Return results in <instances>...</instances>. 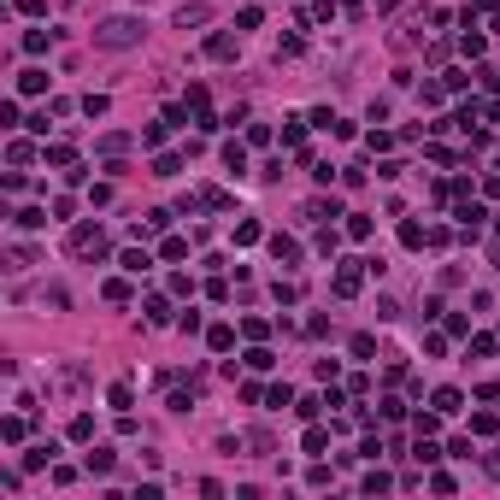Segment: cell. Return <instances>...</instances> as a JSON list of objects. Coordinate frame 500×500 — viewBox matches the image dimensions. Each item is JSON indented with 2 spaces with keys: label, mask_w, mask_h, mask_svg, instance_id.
Returning a JSON list of instances; mask_svg holds the SVG:
<instances>
[{
  "label": "cell",
  "mask_w": 500,
  "mask_h": 500,
  "mask_svg": "<svg viewBox=\"0 0 500 500\" xmlns=\"http://www.w3.org/2000/svg\"><path fill=\"white\" fill-rule=\"evenodd\" d=\"M347 235H353V241H365V235H371V218H365V212H347Z\"/></svg>",
  "instance_id": "9c48e42d"
},
{
  "label": "cell",
  "mask_w": 500,
  "mask_h": 500,
  "mask_svg": "<svg viewBox=\"0 0 500 500\" xmlns=\"http://www.w3.org/2000/svg\"><path fill=\"white\" fill-rule=\"evenodd\" d=\"M359 265H365V259H347V265L336 271V294H341V300H347V294H359Z\"/></svg>",
  "instance_id": "3957f363"
},
{
  "label": "cell",
  "mask_w": 500,
  "mask_h": 500,
  "mask_svg": "<svg viewBox=\"0 0 500 500\" xmlns=\"http://www.w3.org/2000/svg\"><path fill=\"white\" fill-rule=\"evenodd\" d=\"M271 253H277V259H282V265H294V259H300V248H294L289 235H271Z\"/></svg>",
  "instance_id": "5b68a950"
},
{
  "label": "cell",
  "mask_w": 500,
  "mask_h": 500,
  "mask_svg": "<svg viewBox=\"0 0 500 500\" xmlns=\"http://www.w3.org/2000/svg\"><path fill=\"white\" fill-rule=\"evenodd\" d=\"M71 159H77L71 142H53V147H47V165H71Z\"/></svg>",
  "instance_id": "4fadbf2b"
},
{
  "label": "cell",
  "mask_w": 500,
  "mask_h": 500,
  "mask_svg": "<svg viewBox=\"0 0 500 500\" xmlns=\"http://www.w3.org/2000/svg\"><path fill=\"white\" fill-rule=\"evenodd\" d=\"M147 265H153V259H147V248H130V253H124V271H130V277H142Z\"/></svg>",
  "instance_id": "52a82bcc"
},
{
  "label": "cell",
  "mask_w": 500,
  "mask_h": 500,
  "mask_svg": "<svg viewBox=\"0 0 500 500\" xmlns=\"http://www.w3.org/2000/svg\"><path fill=\"white\" fill-rule=\"evenodd\" d=\"M488 471H495V477H500V453H495V459H488Z\"/></svg>",
  "instance_id": "d6986e66"
},
{
  "label": "cell",
  "mask_w": 500,
  "mask_h": 500,
  "mask_svg": "<svg viewBox=\"0 0 500 500\" xmlns=\"http://www.w3.org/2000/svg\"><path fill=\"white\" fill-rule=\"evenodd\" d=\"M71 253H83V259L94 253V259H101V253H106V230H101V224H77V230H71Z\"/></svg>",
  "instance_id": "7a4b0ae2"
},
{
  "label": "cell",
  "mask_w": 500,
  "mask_h": 500,
  "mask_svg": "<svg viewBox=\"0 0 500 500\" xmlns=\"http://www.w3.org/2000/svg\"><path fill=\"white\" fill-rule=\"evenodd\" d=\"M12 224H18V230H42V224H47V212H42V206H24Z\"/></svg>",
  "instance_id": "277c9868"
},
{
  "label": "cell",
  "mask_w": 500,
  "mask_h": 500,
  "mask_svg": "<svg viewBox=\"0 0 500 500\" xmlns=\"http://www.w3.org/2000/svg\"><path fill=\"white\" fill-rule=\"evenodd\" d=\"M206 53H212V59H235V42H230V36H212V42H206Z\"/></svg>",
  "instance_id": "30bf717a"
},
{
  "label": "cell",
  "mask_w": 500,
  "mask_h": 500,
  "mask_svg": "<svg viewBox=\"0 0 500 500\" xmlns=\"http://www.w3.org/2000/svg\"><path fill=\"white\" fill-rule=\"evenodd\" d=\"M224 165H230V171H235V176H241V171H248V153H241V147H235V142H230V147H224Z\"/></svg>",
  "instance_id": "7c38bea8"
},
{
  "label": "cell",
  "mask_w": 500,
  "mask_h": 500,
  "mask_svg": "<svg viewBox=\"0 0 500 500\" xmlns=\"http://www.w3.org/2000/svg\"><path fill=\"white\" fill-rule=\"evenodd\" d=\"M400 241H406V248H424L430 230H424V224H400Z\"/></svg>",
  "instance_id": "ba28073f"
},
{
  "label": "cell",
  "mask_w": 500,
  "mask_h": 500,
  "mask_svg": "<svg viewBox=\"0 0 500 500\" xmlns=\"http://www.w3.org/2000/svg\"><path fill=\"white\" fill-rule=\"evenodd\" d=\"M135 42H142V24H135V18H106V24L94 29V47H112V53L118 47H135Z\"/></svg>",
  "instance_id": "6da1fadb"
},
{
  "label": "cell",
  "mask_w": 500,
  "mask_h": 500,
  "mask_svg": "<svg viewBox=\"0 0 500 500\" xmlns=\"http://www.w3.org/2000/svg\"><path fill=\"white\" fill-rule=\"evenodd\" d=\"M230 341H235V330H230V324H218V330H212V347H218V353H230Z\"/></svg>",
  "instance_id": "e0dca14e"
},
{
  "label": "cell",
  "mask_w": 500,
  "mask_h": 500,
  "mask_svg": "<svg viewBox=\"0 0 500 500\" xmlns=\"http://www.w3.org/2000/svg\"><path fill=\"white\" fill-rule=\"evenodd\" d=\"M436 412H459V389H436Z\"/></svg>",
  "instance_id": "2e32d148"
},
{
  "label": "cell",
  "mask_w": 500,
  "mask_h": 500,
  "mask_svg": "<svg viewBox=\"0 0 500 500\" xmlns=\"http://www.w3.org/2000/svg\"><path fill=\"white\" fill-rule=\"evenodd\" d=\"M165 224H171V212H147V218H142V224H135V235H142V230H147V235H153V230H165Z\"/></svg>",
  "instance_id": "5bb4252c"
},
{
  "label": "cell",
  "mask_w": 500,
  "mask_h": 500,
  "mask_svg": "<svg viewBox=\"0 0 500 500\" xmlns=\"http://www.w3.org/2000/svg\"><path fill=\"white\" fill-rule=\"evenodd\" d=\"M206 18H212V12H206V6H183V12H176V24L189 29V24H206Z\"/></svg>",
  "instance_id": "9a60e30c"
},
{
  "label": "cell",
  "mask_w": 500,
  "mask_h": 500,
  "mask_svg": "<svg viewBox=\"0 0 500 500\" xmlns=\"http://www.w3.org/2000/svg\"><path fill=\"white\" fill-rule=\"evenodd\" d=\"M18 88H24V94H42V88H47V71H24V77H18Z\"/></svg>",
  "instance_id": "8fae6325"
},
{
  "label": "cell",
  "mask_w": 500,
  "mask_h": 500,
  "mask_svg": "<svg viewBox=\"0 0 500 500\" xmlns=\"http://www.w3.org/2000/svg\"><path fill=\"white\" fill-rule=\"evenodd\" d=\"M112 465H118V453H112V447H94V453H88V471H101V477H106Z\"/></svg>",
  "instance_id": "8992f818"
},
{
  "label": "cell",
  "mask_w": 500,
  "mask_h": 500,
  "mask_svg": "<svg viewBox=\"0 0 500 500\" xmlns=\"http://www.w3.org/2000/svg\"><path fill=\"white\" fill-rule=\"evenodd\" d=\"M500 0H471V12H495Z\"/></svg>",
  "instance_id": "ac0fdd59"
}]
</instances>
